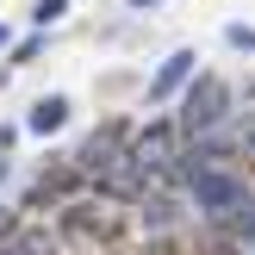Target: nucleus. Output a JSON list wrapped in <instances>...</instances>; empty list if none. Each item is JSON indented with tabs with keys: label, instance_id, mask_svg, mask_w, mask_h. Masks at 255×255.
<instances>
[{
	"label": "nucleus",
	"instance_id": "1",
	"mask_svg": "<svg viewBox=\"0 0 255 255\" xmlns=\"http://www.w3.org/2000/svg\"><path fill=\"white\" fill-rule=\"evenodd\" d=\"M181 174H187V187H193V206L199 212H212L218 224H255L249 187L237 181L218 156H181Z\"/></svg>",
	"mask_w": 255,
	"mask_h": 255
},
{
	"label": "nucleus",
	"instance_id": "2",
	"mask_svg": "<svg viewBox=\"0 0 255 255\" xmlns=\"http://www.w3.org/2000/svg\"><path fill=\"white\" fill-rule=\"evenodd\" d=\"M224 100H231V94H224V81H193V94H187V112H181V125H187L193 137H212V131L224 125Z\"/></svg>",
	"mask_w": 255,
	"mask_h": 255
},
{
	"label": "nucleus",
	"instance_id": "3",
	"mask_svg": "<svg viewBox=\"0 0 255 255\" xmlns=\"http://www.w3.org/2000/svg\"><path fill=\"white\" fill-rule=\"evenodd\" d=\"M131 156L143 162L149 174H156V168H168V162H174V131H168V125H156V131H143V137H137V149H131Z\"/></svg>",
	"mask_w": 255,
	"mask_h": 255
},
{
	"label": "nucleus",
	"instance_id": "4",
	"mask_svg": "<svg viewBox=\"0 0 255 255\" xmlns=\"http://www.w3.org/2000/svg\"><path fill=\"white\" fill-rule=\"evenodd\" d=\"M187 75H193V50H174V56L162 62V75H156V81H149V100H168L174 87L187 81Z\"/></svg>",
	"mask_w": 255,
	"mask_h": 255
},
{
	"label": "nucleus",
	"instance_id": "5",
	"mask_svg": "<svg viewBox=\"0 0 255 255\" xmlns=\"http://www.w3.org/2000/svg\"><path fill=\"white\" fill-rule=\"evenodd\" d=\"M62 119H69V100H62V94H50V100H37V106H31V119H25V131L50 137V131H62Z\"/></svg>",
	"mask_w": 255,
	"mask_h": 255
},
{
	"label": "nucleus",
	"instance_id": "6",
	"mask_svg": "<svg viewBox=\"0 0 255 255\" xmlns=\"http://www.w3.org/2000/svg\"><path fill=\"white\" fill-rule=\"evenodd\" d=\"M62 12H69V0H37V6H31V19H37V25H56Z\"/></svg>",
	"mask_w": 255,
	"mask_h": 255
},
{
	"label": "nucleus",
	"instance_id": "7",
	"mask_svg": "<svg viewBox=\"0 0 255 255\" xmlns=\"http://www.w3.org/2000/svg\"><path fill=\"white\" fill-rule=\"evenodd\" d=\"M231 44L237 50H255V31H249V25H231Z\"/></svg>",
	"mask_w": 255,
	"mask_h": 255
},
{
	"label": "nucleus",
	"instance_id": "8",
	"mask_svg": "<svg viewBox=\"0 0 255 255\" xmlns=\"http://www.w3.org/2000/svg\"><path fill=\"white\" fill-rule=\"evenodd\" d=\"M237 255H255V224H249L243 237H237Z\"/></svg>",
	"mask_w": 255,
	"mask_h": 255
},
{
	"label": "nucleus",
	"instance_id": "9",
	"mask_svg": "<svg viewBox=\"0 0 255 255\" xmlns=\"http://www.w3.org/2000/svg\"><path fill=\"white\" fill-rule=\"evenodd\" d=\"M0 255H31V249H25V243H0Z\"/></svg>",
	"mask_w": 255,
	"mask_h": 255
},
{
	"label": "nucleus",
	"instance_id": "10",
	"mask_svg": "<svg viewBox=\"0 0 255 255\" xmlns=\"http://www.w3.org/2000/svg\"><path fill=\"white\" fill-rule=\"evenodd\" d=\"M131 6H156V0H131Z\"/></svg>",
	"mask_w": 255,
	"mask_h": 255
},
{
	"label": "nucleus",
	"instance_id": "11",
	"mask_svg": "<svg viewBox=\"0 0 255 255\" xmlns=\"http://www.w3.org/2000/svg\"><path fill=\"white\" fill-rule=\"evenodd\" d=\"M0 44H6V31H0Z\"/></svg>",
	"mask_w": 255,
	"mask_h": 255
}]
</instances>
